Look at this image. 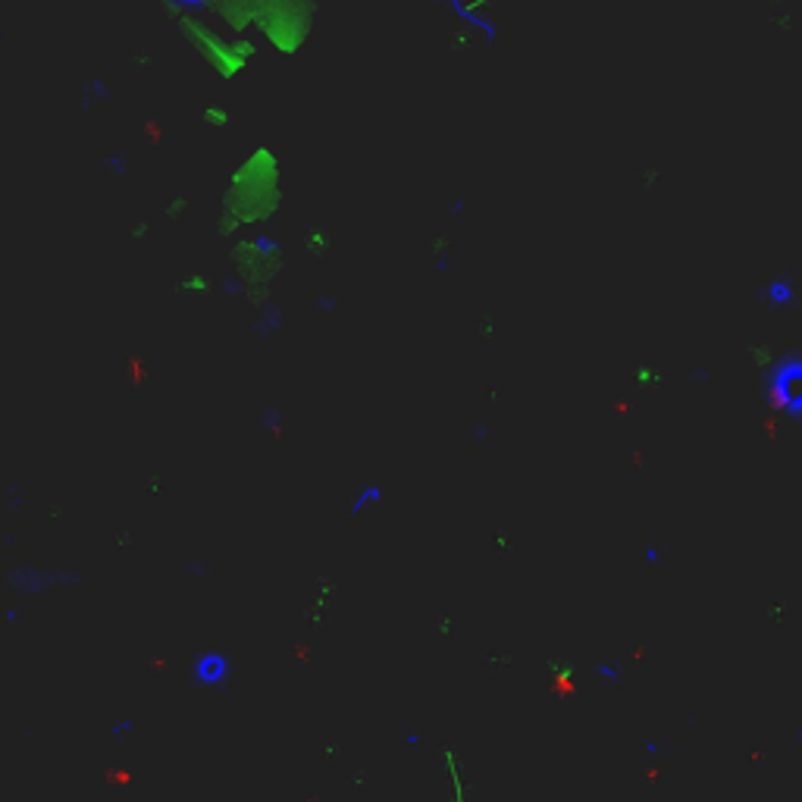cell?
Returning <instances> with one entry per match:
<instances>
[{
	"label": "cell",
	"instance_id": "1",
	"mask_svg": "<svg viewBox=\"0 0 802 802\" xmlns=\"http://www.w3.org/2000/svg\"><path fill=\"white\" fill-rule=\"evenodd\" d=\"M282 207V160L269 144H257L232 170L216 216V236L229 238L242 229L273 220Z\"/></svg>",
	"mask_w": 802,
	"mask_h": 802
},
{
	"label": "cell",
	"instance_id": "3",
	"mask_svg": "<svg viewBox=\"0 0 802 802\" xmlns=\"http://www.w3.org/2000/svg\"><path fill=\"white\" fill-rule=\"evenodd\" d=\"M229 257H232V269L238 273V282L245 286L248 295H254V291H260V289L267 291L282 269V248L267 236L238 238V242L232 245Z\"/></svg>",
	"mask_w": 802,
	"mask_h": 802
},
{
	"label": "cell",
	"instance_id": "9",
	"mask_svg": "<svg viewBox=\"0 0 802 802\" xmlns=\"http://www.w3.org/2000/svg\"><path fill=\"white\" fill-rule=\"evenodd\" d=\"M768 298H771L774 304H790V301H793V286H790V282H784V279L771 282V286H768Z\"/></svg>",
	"mask_w": 802,
	"mask_h": 802
},
{
	"label": "cell",
	"instance_id": "6",
	"mask_svg": "<svg viewBox=\"0 0 802 802\" xmlns=\"http://www.w3.org/2000/svg\"><path fill=\"white\" fill-rule=\"evenodd\" d=\"M442 768L448 771V786H451V802H467V793H464V780H461V771H458V758L455 752H446L442 758Z\"/></svg>",
	"mask_w": 802,
	"mask_h": 802
},
{
	"label": "cell",
	"instance_id": "11",
	"mask_svg": "<svg viewBox=\"0 0 802 802\" xmlns=\"http://www.w3.org/2000/svg\"><path fill=\"white\" fill-rule=\"evenodd\" d=\"M595 674H599V680H605V683L621 680V668H615V665H595Z\"/></svg>",
	"mask_w": 802,
	"mask_h": 802
},
{
	"label": "cell",
	"instance_id": "4",
	"mask_svg": "<svg viewBox=\"0 0 802 802\" xmlns=\"http://www.w3.org/2000/svg\"><path fill=\"white\" fill-rule=\"evenodd\" d=\"M765 398L780 417L802 420V354H786L774 361L765 379Z\"/></svg>",
	"mask_w": 802,
	"mask_h": 802
},
{
	"label": "cell",
	"instance_id": "2",
	"mask_svg": "<svg viewBox=\"0 0 802 802\" xmlns=\"http://www.w3.org/2000/svg\"><path fill=\"white\" fill-rule=\"evenodd\" d=\"M179 32L185 35V41L198 50V57L207 63L220 79H236L254 63L257 57V45L245 35H223L216 32L210 23H204L201 16H182L176 19Z\"/></svg>",
	"mask_w": 802,
	"mask_h": 802
},
{
	"label": "cell",
	"instance_id": "12",
	"mask_svg": "<svg viewBox=\"0 0 802 802\" xmlns=\"http://www.w3.org/2000/svg\"><path fill=\"white\" fill-rule=\"evenodd\" d=\"M796 752H799V758H802V721H799V727H796Z\"/></svg>",
	"mask_w": 802,
	"mask_h": 802
},
{
	"label": "cell",
	"instance_id": "7",
	"mask_svg": "<svg viewBox=\"0 0 802 802\" xmlns=\"http://www.w3.org/2000/svg\"><path fill=\"white\" fill-rule=\"evenodd\" d=\"M304 251H308L310 257H326V254L332 251V236L326 229H310L308 236H304Z\"/></svg>",
	"mask_w": 802,
	"mask_h": 802
},
{
	"label": "cell",
	"instance_id": "5",
	"mask_svg": "<svg viewBox=\"0 0 802 802\" xmlns=\"http://www.w3.org/2000/svg\"><path fill=\"white\" fill-rule=\"evenodd\" d=\"M210 289H214V279L207 273H198V269H188L179 279V291L188 298H204V295H210Z\"/></svg>",
	"mask_w": 802,
	"mask_h": 802
},
{
	"label": "cell",
	"instance_id": "8",
	"mask_svg": "<svg viewBox=\"0 0 802 802\" xmlns=\"http://www.w3.org/2000/svg\"><path fill=\"white\" fill-rule=\"evenodd\" d=\"M201 120H204V126H210V129H226L232 122V113L226 110L223 104H207L201 110Z\"/></svg>",
	"mask_w": 802,
	"mask_h": 802
},
{
	"label": "cell",
	"instance_id": "10",
	"mask_svg": "<svg viewBox=\"0 0 802 802\" xmlns=\"http://www.w3.org/2000/svg\"><path fill=\"white\" fill-rule=\"evenodd\" d=\"M188 210H192V201H188L185 194H176L173 201H166L163 214L170 216V220H179V216H182V214H188Z\"/></svg>",
	"mask_w": 802,
	"mask_h": 802
}]
</instances>
